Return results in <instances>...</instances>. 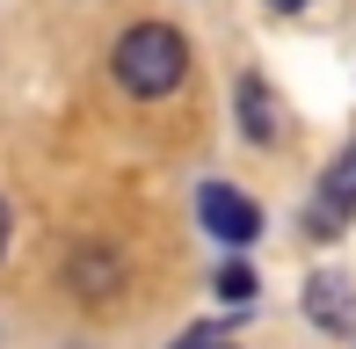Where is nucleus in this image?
<instances>
[{
  "label": "nucleus",
  "instance_id": "1",
  "mask_svg": "<svg viewBox=\"0 0 356 349\" xmlns=\"http://www.w3.org/2000/svg\"><path fill=\"white\" fill-rule=\"evenodd\" d=\"M189 73V44L175 37L168 22H138V29H124L117 37V81L131 88V95H168L175 81Z\"/></svg>",
  "mask_w": 356,
  "mask_h": 349
},
{
  "label": "nucleus",
  "instance_id": "2",
  "mask_svg": "<svg viewBox=\"0 0 356 349\" xmlns=\"http://www.w3.org/2000/svg\"><path fill=\"white\" fill-rule=\"evenodd\" d=\"M197 218H204V233H218L225 247H248L254 233H262V211H254L240 189H225V182H204L197 189Z\"/></svg>",
  "mask_w": 356,
  "mask_h": 349
},
{
  "label": "nucleus",
  "instance_id": "3",
  "mask_svg": "<svg viewBox=\"0 0 356 349\" xmlns=\"http://www.w3.org/2000/svg\"><path fill=\"white\" fill-rule=\"evenodd\" d=\"M356 211V138H349V153L327 168V182H320V204H313V241H334V226Z\"/></svg>",
  "mask_w": 356,
  "mask_h": 349
},
{
  "label": "nucleus",
  "instance_id": "4",
  "mask_svg": "<svg viewBox=\"0 0 356 349\" xmlns=\"http://www.w3.org/2000/svg\"><path fill=\"white\" fill-rule=\"evenodd\" d=\"M240 131L254 138V146H269L277 138V95H269V81H240Z\"/></svg>",
  "mask_w": 356,
  "mask_h": 349
},
{
  "label": "nucleus",
  "instance_id": "5",
  "mask_svg": "<svg viewBox=\"0 0 356 349\" xmlns=\"http://www.w3.org/2000/svg\"><path fill=\"white\" fill-rule=\"evenodd\" d=\"M305 313H313L320 327H349V313H356V291L342 277H313V291H305Z\"/></svg>",
  "mask_w": 356,
  "mask_h": 349
},
{
  "label": "nucleus",
  "instance_id": "6",
  "mask_svg": "<svg viewBox=\"0 0 356 349\" xmlns=\"http://www.w3.org/2000/svg\"><path fill=\"white\" fill-rule=\"evenodd\" d=\"M117 277H124V262H117V255H102V247L73 255V291H88V298H109V291H117Z\"/></svg>",
  "mask_w": 356,
  "mask_h": 349
},
{
  "label": "nucleus",
  "instance_id": "7",
  "mask_svg": "<svg viewBox=\"0 0 356 349\" xmlns=\"http://www.w3.org/2000/svg\"><path fill=\"white\" fill-rule=\"evenodd\" d=\"M218 298L248 306V298H254V269H248V262H225V269H218Z\"/></svg>",
  "mask_w": 356,
  "mask_h": 349
},
{
  "label": "nucleus",
  "instance_id": "8",
  "mask_svg": "<svg viewBox=\"0 0 356 349\" xmlns=\"http://www.w3.org/2000/svg\"><path fill=\"white\" fill-rule=\"evenodd\" d=\"M182 349H233V335H225V327H189Z\"/></svg>",
  "mask_w": 356,
  "mask_h": 349
},
{
  "label": "nucleus",
  "instance_id": "9",
  "mask_svg": "<svg viewBox=\"0 0 356 349\" xmlns=\"http://www.w3.org/2000/svg\"><path fill=\"white\" fill-rule=\"evenodd\" d=\"M0 255H8V204H0Z\"/></svg>",
  "mask_w": 356,
  "mask_h": 349
},
{
  "label": "nucleus",
  "instance_id": "10",
  "mask_svg": "<svg viewBox=\"0 0 356 349\" xmlns=\"http://www.w3.org/2000/svg\"><path fill=\"white\" fill-rule=\"evenodd\" d=\"M269 8H305V0H269Z\"/></svg>",
  "mask_w": 356,
  "mask_h": 349
}]
</instances>
